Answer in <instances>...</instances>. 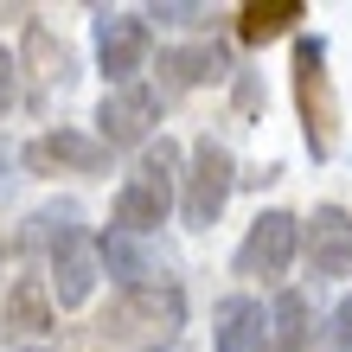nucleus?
I'll return each instance as SVG.
<instances>
[{
    "mask_svg": "<svg viewBox=\"0 0 352 352\" xmlns=\"http://www.w3.org/2000/svg\"><path fill=\"white\" fill-rule=\"evenodd\" d=\"M173 173H179V148H173L167 135H160L154 148L141 154L135 179L116 192V224H109V231H122V237H148L154 224H167V205H173Z\"/></svg>",
    "mask_w": 352,
    "mask_h": 352,
    "instance_id": "obj_1",
    "label": "nucleus"
},
{
    "mask_svg": "<svg viewBox=\"0 0 352 352\" xmlns=\"http://www.w3.org/2000/svg\"><path fill=\"white\" fill-rule=\"evenodd\" d=\"M295 96H301V135H307V154L327 160V154H333L340 102H333V84H327V38H320V32H301V38H295Z\"/></svg>",
    "mask_w": 352,
    "mask_h": 352,
    "instance_id": "obj_2",
    "label": "nucleus"
},
{
    "mask_svg": "<svg viewBox=\"0 0 352 352\" xmlns=\"http://www.w3.org/2000/svg\"><path fill=\"white\" fill-rule=\"evenodd\" d=\"M231 186H237V160L224 141H192V160H186V192H179V218H186V231H212L218 212H224V199H231Z\"/></svg>",
    "mask_w": 352,
    "mask_h": 352,
    "instance_id": "obj_3",
    "label": "nucleus"
},
{
    "mask_svg": "<svg viewBox=\"0 0 352 352\" xmlns=\"http://www.w3.org/2000/svg\"><path fill=\"white\" fill-rule=\"evenodd\" d=\"M186 327V295L173 282H154V288H129L109 314V333L116 340H173Z\"/></svg>",
    "mask_w": 352,
    "mask_h": 352,
    "instance_id": "obj_4",
    "label": "nucleus"
},
{
    "mask_svg": "<svg viewBox=\"0 0 352 352\" xmlns=\"http://www.w3.org/2000/svg\"><path fill=\"white\" fill-rule=\"evenodd\" d=\"M295 256H301V218L295 212H256V224L237 243V276L276 282V276L295 269Z\"/></svg>",
    "mask_w": 352,
    "mask_h": 352,
    "instance_id": "obj_5",
    "label": "nucleus"
},
{
    "mask_svg": "<svg viewBox=\"0 0 352 352\" xmlns=\"http://www.w3.org/2000/svg\"><path fill=\"white\" fill-rule=\"evenodd\" d=\"M148 19L141 13H96V65L102 77L122 90V84H135V71L148 65Z\"/></svg>",
    "mask_w": 352,
    "mask_h": 352,
    "instance_id": "obj_6",
    "label": "nucleus"
},
{
    "mask_svg": "<svg viewBox=\"0 0 352 352\" xmlns=\"http://www.w3.org/2000/svg\"><path fill=\"white\" fill-rule=\"evenodd\" d=\"M96 276H102V263H96V237L90 231H58V243H52V288L45 295L58 301V307H84L90 301V288H96Z\"/></svg>",
    "mask_w": 352,
    "mask_h": 352,
    "instance_id": "obj_7",
    "label": "nucleus"
},
{
    "mask_svg": "<svg viewBox=\"0 0 352 352\" xmlns=\"http://www.w3.org/2000/svg\"><path fill=\"white\" fill-rule=\"evenodd\" d=\"M154 122H160V96L148 84H122V90L102 96V109H96L102 148H135V141H148Z\"/></svg>",
    "mask_w": 352,
    "mask_h": 352,
    "instance_id": "obj_8",
    "label": "nucleus"
},
{
    "mask_svg": "<svg viewBox=\"0 0 352 352\" xmlns=\"http://www.w3.org/2000/svg\"><path fill=\"white\" fill-rule=\"evenodd\" d=\"M301 250L314 263V276H352V212L320 205L314 224H301Z\"/></svg>",
    "mask_w": 352,
    "mask_h": 352,
    "instance_id": "obj_9",
    "label": "nucleus"
},
{
    "mask_svg": "<svg viewBox=\"0 0 352 352\" xmlns=\"http://www.w3.org/2000/svg\"><path fill=\"white\" fill-rule=\"evenodd\" d=\"M19 160H26L32 173H58V167H71V173H102V167H109V148H102L96 135L58 129V135H38Z\"/></svg>",
    "mask_w": 352,
    "mask_h": 352,
    "instance_id": "obj_10",
    "label": "nucleus"
},
{
    "mask_svg": "<svg viewBox=\"0 0 352 352\" xmlns=\"http://www.w3.org/2000/svg\"><path fill=\"white\" fill-rule=\"evenodd\" d=\"M212 352H269V314H263V301H250V295L218 301Z\"/></svg>",
    "mask_w": 352,
    "mask_h": 352,
    "instance_id": "obj_11",
    "label": "nucleus"
},
{
    "mask_svg": "<svg viewBox=\"0 0 352 352\" xmlns=\"http://www.w3.org/2000/svg\"><path fill=\"white\" fill-rule=\"evenodd\" d=\"M96 263L122 282V295H129V288H154V282H167V269H160L148 250H141V237H122V231H102V237H96Z\"/></svg>",
    "mask_w": 352,
    "mask_h": 352,
    "instance_id": "obj_12",
    "label": "nucleus"
},
{
    "mask_svg": "<svg viewBox=\"0 0 352 352\" xmlns=\"http://www.w3.org/2000/svg\"><path fill=\"white\" fill-rule=\"evenodd\" d=\"M0 333L7 340H45L52 333V295L38 276H19L7 288V314H0Z\"/></svg>",
    "mask_w": 352,
    "mask_h": 352,
    "instance_id": "obj_13",
    "label": "nucleus"
},
{
    "mask_svg": "<svg viewBox=\"0 0 352 352\" xmlns=\"http://www.w3.org/2000/svg\"><path fill=\"white\" fill-rule=\"evenodd\" d=\"M301 13H307L301 0H250V7L237 13V38H243V45H269V38L295 32Z\"/></svg>",
    "mask_w": 352,
    "mask_h": 352,
    "instance_id": "obj_14",
    "label": "nucleus"
},
{
    "mask_svg": "<svg viewBox=\"0 0 352 352\" xmlns=\"http://www.w3.org/2000/svg\"><path fill=\"white\" fill-rule=\"evenodd\" d=\"M160 71H167V84H218V77H231V52L224 45H179L160 58Z\"/></svg>",
    "mask_w": 352,
    "mask_h": 352,
    "instance_id": "obj_15",
    "label": "nucleus"
},
{
    "mask_svg": "<svg viewBox=\"0 0 352 352\" xmlns=\"http://www.w3.org/2000/svg\"><path fill=\"white\" fill-rule=\"evenodd\" d=\"M269 352H307V295L282 288L269 307Z\"/></svg>",
    "mask_w": 352,
    "mask_h": 352,
    "instance_id": "obj_16",
    "label": "nucleus"
},
{
    "mask_svg": "<svg viewBox=\"0 0 352 352\" xmlns=\"http://www.w3.org/2000/svg\"><path fill=\"white\" fill-rule=\"evenodd\" d=\"M141 19H160V26H199V19H212L205 7H173V0H160V7H148Z\"/></svg>",
    "mask_w": 352,
    "mask_h": 352,
    "instance_id": "obj_17",
    "label": "nucleus"
},
{
    "mask_svg": "<svg viewBox=\"0 0 352 352\" xmlns=\"http://www.w3.org/2000/svg\"><path fill=\"white\" fill-rule=\"evenodd\" d=\"M13 90H19V58H13L7 45H0V109L13 102Z\"/></svg>",
    "mask_w": 352,
    "mask_h": 352,
    "instance_id": "obj_18",
    "label": "nucleus"
},
{
    "mask_svg": "<svg viewBox=\"0 0 352 352\" xmlns=\"http://www.w3.org/2000/svg\"><path fill=\"white\" fill-rule=\"evenodd\" d=\"M333 352H352V295L333 307Z\"/></svg>",
    "mask_w": 352,
    "mask_h": 352,
    "instance_id": "obj_19",
    "label": "nucleus"
},
{
    "mask_svg": "<svg viewBox=\"0 0 352 352\" xmlns=\"http://www.w3.org/2000/svg\"><path fill=\"white\" fill-rule=\"evenodd\" d=\"M13 179H19V148H7V141H0V199L13 192Z\"/></svg>",
    "mask_w": 352,
    "mask_h": 352,
    "instance_id": "obj_20",
    "label": "nucleus"
}]
</instances>
